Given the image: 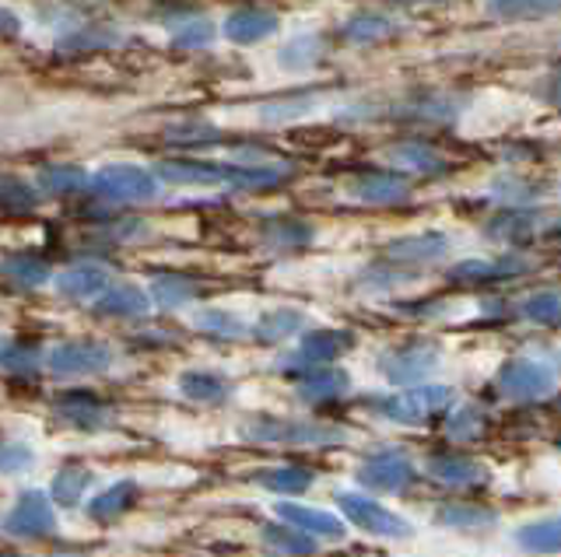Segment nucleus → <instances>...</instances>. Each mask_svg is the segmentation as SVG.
Returning a JSON list of instances; mask_svg holds the SVG:
<instances>
[{
  "label": "nucleus",
  "mask_w": 561,
  "mask_h": 557,
  "mask_svg": "<svg viewBox=\"0 0 561 557\" xmlns=\"http://www.w3.org/2000/svg\"><path fill=\"white\" fill-rule=\"evenodd\" d=\"M88 469L81 466H64L57 477H53V487H49V495L57 504H64V509H70V504H78L81 495H84V487H88Z\"/></svg>",
  "instance_id": "nucleus-29"
},
{
  "label": "nucleus",
  "mask_w": 561,
  "mask_h": 557,
  "mask_svg": "<svg viewBox=\"0 0 561 557\" xmlns=\"http://www.w3.org/2000/svg\"><path fill=\"white\" fill-rule=\"evenodd\" d=\"M271 32H277V19L271 11H260V8H242L236 14H228V22H225V36L236 43H260V39H267Z\"/></svg>",
  "instance_id": "nucleus-13"
},
{
  "label": "nucleus",
  "mask_w": 561,
  "mask_h": 557,
  "mask_svg": "<svg viewBox=\"0 0 561 557\" xmlns=\"http://www.w3.org/2000/svg\"><path fill=\"white\" fill-rule=\"evenodd\" d=\"M113 347L110 344H95V340H70L53 347L46 364L53 375H92L113 364Z\"/></svg>",
  "instance_id": "nucleus-3"
},
{
  "label": "nucleus",
  "mask_w": 561,
  "mask_h": 557,
  "mask_svg": "<svg viewBox=\"0 0 561 557\" xmlns=\"http://www.w3.org/2000/svg\"><path fill=\"white\" fill-rule=\"evenodd\" d=\"M446 250H449L446 235H421V239L393 242V246L386 250V256H390V259H411V264H417V259H438Z\"/></svg>",
  "instance_id": "nucleus-22"
},
{
  "label": "nucleus",
  "mask_w": 561,
  "mask_h": 557,
  "mask_svg": "<svg viewBox=\"0 0 561 557\" xmlns=\"http://www.w3.org/2000/svg\"><path fill=\"white\" fill-rule=\"evenodd\" d=\"M298 329H302V316L291 309H280V312H263L260 323L253 326V337L271 344V340H285V337L298 334Z\"/></svg>",
  "instance_id": "nucleus-27"
},
{
  "label": "nucleus",
  "mask_w": 561,
  "mask_h": 557,
  "mask_svg": "<svg viewBox=\"0 0 561 557\" xmlns=\"http://www.w3.org/2000/svg\"><path fill=\"white\" fill-rule=\"evenodd\" d=\"M4 557H18V554H4Z\"/></svg>",
  "instance_id": "nucleus-44"
},
{
  "label": "nucleus",
  "mask_w": 561,
  "mask_h": 557,
  "mask_svg": "<svg viewBox=\"0 0 561 557\" xmlns=\"http://www.w3.org/2000/svg\"><path fill=\"white\" fill-rule=\"evenodd\" d=\"M438 361V347L425 344V340H411L397 347V351L382 355V375L390 382H417L421 375H428Z\"/></svg>",
  "instance_id": "nucleus-8"
},
{
  "label": "nucleus",
  "mask_w": 561,
  "mask_h": 557,
  "mask_svg": "<svg viewBox=\"0 0 561 557\" xmlns=\"http://www.w3.org/2000/svg\"><path fill=\"white\" fill-rule=\"evenodd\" d=\"M4 526H8L11 536H49L53 530H57L49 498L39 495V491L25 495L22 501H18V509L8 515Z\"/></svg>",
  "instance_id": "nucleus-10"
},
{
  "label": "nucleus",
  "mask_w": 561,
  "mask_h": 557,
  "mask_svg": "<svg viewBox=\"0 0 561 557\" xmlns=\"http://www.w3.org/2000/svg\"><path fill=\"white\" fill-rule=\"evenodd\" d=\"M351 189H355V197H362L368 204H393V200L408 197V183L393 176V172H373V176L358 179Z\"/></svg>",
  "instance_id": "nucleus-19"
},
{
  "label": "nucleus",
  "mask_w": 561,
  "mask_h": 557,
  "mask_svg": "<svg viewBox=\"0 0 561 557\" xmlns=\"http://www.w3.org/2000/svg\"><path fill=\"white\" fill-rule=\"evenodd\" d=\"M523 264H516V259H508V264H481V259H470V264H460L449 277L453 281H470V285H481V281H495V277H508V274H519Z\"/></svg>",
  "instance_id": "nucleus-31"
},
{
  "label": "nucleus",
  "mask_w": 561,
  "mask_h": 557,
  "mask_svg": "<svg viewBox=\"0 0 561 557\" xmlns=\"http://www.w3.org/2000/svg\"><path fill=\"white\" fill-rule=\"evenodd\" d=\"M4 277L18 288H39L49 281V267L39 256H8L4 264Z\"/></svg>",
  "instance_id": "nucleus-28"
},
{
  "label": "nucleus",
  "mask_w": 561,
  "mask_h": 557,
  "mask_svg": "<svg viewBox=\"0 0 561 557\" xmlns=\"http://www.w3.org/2000/svg\"><path fill=\"white\" fill-rule=\"evenodd\" d=\"M523 316L540 326H561V291H540L523 302Z\"/></svg>",
  "instance_id": "nucleus-32"
},
{
  "label": "nucleus",
  "mask_w": 561,
  "mask_h": 557,
  "mask_svg": "<svg viewBox=\"0 0 561 557\" xmlns=\"http://www.w3.org/2000/svg\"><path fill=\"white\" fill-rule=\"evenodd\" d=\"M210 39H215V25L210 22H190L183 25L180 32H175V46H207Z\"/></svg>",
  "instance_id": "nucleus-39"
},
{
  "label": "nucleus",
  "mask_w": 561,
  "mask_h": 557,
  "mask_svg": "<svg viewBox=\"0 0 561 557\" xmlns=\"http://www.w3.org/2000/svg\"><path fill=\"white\" fill-rule=\"evenodd\" d=\"M39 183H43L46 194L67 197V194H78V189L84 186V172L75 165H53V169H43Z\"/></svg>",
  "instance_id": "nucleus-33"
},
{
  "label": "nucleus",
  "mask_w": 561,
  "mask_h": 557,
  "mask_svg": "<svg viewBox=\"0 0 561 557\" xmlns=\"http://www.w3.org/2000/svg\"><path fill=\"white\" fill-rule=\"evenodd\" d=\"M271 242H277V246H302V242H309V224H298V221H277L267 229Z\"/></svg>",
  "instance_id": "nucleus-38"
},
{
  "label": "nucleus",
  "mask_w": 561,
  "mask_h": 557,
  "mask_svg": "<svg viewBox=\"0 0 561 557\" xmlns=\"http://www.w3.org/2000/svg\"><path fill=\"white\" fill-rule=\"evenodd\" d=\"M180 390L190 396V399H201V404H218V399H225L228 393H232V386H228V379L215 375V372H186L180 379Z\"/></svg>",
  "instance_id": "nucleus-24"
},
{
  "label": "nucleus",
  "mask_w": 561,
  "mask_h": 557,
  "mask_svg": "<svg viewBox=\"0 0 561 557\" xmlns=\"http://www.w3.org/2000/svg\"><path fill=\"white\" fill-rule=\"evenodd\" d=\"M558 449H561V442H558Z\"/></svg>",
  "instance_id": "nucleus-45"
},
{
  "label": "nucleus",
  "mask_w": 561,
  "mask_h": 557,
  "mask_svg": "<svg viewBox=\"0 0 561 557\" xmlns=\"http://www.w3.org/2000/svg\"><path fill=\"white\" fill-rule=\"evenodd\" d=\"M495 386L508 399H537V396H548L554 390V372L540 361L519 358V361L502 364Z\"/></svg>",
  "instance_id": "nucleus-4"
},
{
  "label": "nucleus",
  "mask_w": 561,
  "mask_h": 557,
  "mask_svg": "<svg viewBox=\"0 0 561 557\" xmlns=\"http://www.w3.org/2000/svg\"><path fill=\"white\" fill-rule=\"evenodd\" d=\"M351 386V379L344 369H312L298 379V396L309 404H323V399H337Z\"/></svg>",
  "instance_id": "nucleus-15"
},
{
  "label": "nucleus",
  "mask_w": 561,
  "mask_h": 557,
  "mask_svg": "<svg viewBox=\"0 0 561 557\" xmlns=\"http://www.w3.org/2000/svg\"><path fill=\"white\" fill-rule=\"evenodd\" d=\"M397 162H408L411 169H438V159L432 151H425V148H417V144H411V148H400L397 154H393Z\"/></svg>",
  "instance_id": "nucleus-41"
},
{
  "label": "nucleus",
  "mask_w": 561,
  "mask_h": 557,
  "mask_svg": "<svg viewBox=\"0 0 561 557\" xmlns=\"http://www.w3.org/2000/svg\"><path fill=\"white\" fill-rule=\"evenodd\" d=\"M414 477V466L408 456H400V452H379V456L365 460L362 469H358V480L365 487H373V491H403V487L411 484Z\"/></svg>",
  "instance_id": "nucleus-9"
},
{
  "label": "nucleus",
  "mask_w": 561,
  "mask_h": 557,
  "mask_svg": "<svg viewBox=\"0 0 561 557\" xmlns=\"http://www.w3.org/2000/svg\"><path fill=\"white\" fill-rule=\"evenodd\" d=\"M151 291H154V302L165 305V309H180L186 305L190 299H197V281L193 277H183V274H158L151 281Z\"/></svg>",
  "instance_id": "nucleus-21"
},
{
  "label": "nucleus",
  "mask_w": 561,
  "mask_h": 557,
  "mask_svg": "<svg viewBox=\"0 0 561 557\" xmlns=\"http://www.w3.org/2000/svg\"><path fill=\"white\" fill-rule=\"evenodd\" d=\"M245 439L256 442H291V445H330L344 442V431L337 428H320L309 421H277V417H256L242 428Z\"/></svg>",
  "instance_id": "nucleus-2"
},
{
  "label": "nucleus",
  "mask_w": 561,
  "mask_h": 557,
  "mask_svg": "<svg viewBox=\"0 0 561 557\" xmlns=\"http://www.w3.org/2000/svg\"><path fill=\"white\" fill-rule=\"evenodd\" d=\"M351 344H355V337L347 329H316L298 344V361H333L351 351Z\"/></svg>",
  "instance_id": "nucleus-16"
},
{
  "label": "nucleus",
  "mask_w": 561,
  "mask_h": 557,
  "mask_svg": "<svg viewBox=\"0 0 561 557\" xmlns=\"http://www.w3.org/2000/svg\"><path fill=\"white\" fill-rule=\"evenodd\" d=\"M158 176L169 183H197V186H215V183H250V165H210V162H162Z\"/></svg>",
  "instance_id": "nucleus-7"
},
{
  "label": "nucleus",
  "mask_w": 561,
  "mask_h": 557,
  "mask_svg": "<svg viewBox=\"0 0 561 557\" xmlns=\"http://www.w3.org/2000/svg\"><path fill=\"white\" fill-rule=\"evenodd\" d=\"M341 509L344 515L362 526L365 533H376V536H411V522L400 519L397 512L382 509L379 501L373 498H362V495H341Z\"/></svg>",
  "instance_id": "nucleus-6"
},
{
  "label": "nucleus",
  "mask_w": 561,
  "mask_h": 557,
  "mask_svg": "<svg viewBox=\"0 0 561 557\" xmlns=\"http://www.w3.org/2000/svg\"><path fill=\"white\" fill-rule=\"evenodd\" d=\"M35 364H39V347H25V344H11L4 351V369L11 375H25V372H35Z\"/></svg>",
  "instance_id": "nucleus-36"
},
{
  "label": "nucleus",
  "mask_w": 561,
  "mask_h": 557,
  "mask_svg": "<svg viewBox=\"0 0 561 557\" xmlns=\"http://www.w3.org/2000/svg\"><path fill=\"white\" fill-rule=\"evenodd\" d=\"M386 32H390V25H386V22H379V19H365V22H355V28H351V39L368 43V39L386 36Z\"/></svg>",
  "instance_id": "nucleus-42"
},
{
  "label": "nucleus",
  "mask_w": 561,
  "mask_h": 557,
  "mask_svg": "<svg viewBox=\"0 0 561 557\" xmlns=\"http://www.w3.org/2000/svg\"><path fill=\"white\" fill-rule=\"evenodd\" d=\"M28 463H32V456H28L25 445H8L4 449V469H8V474H14L18 466H28Z\"/></svg>",
  "instance_id": "nucleus-43"
},
{
  "label": "nucleus",
  "mask_w": 561,
  "mask_h": 557,
  "mask_svg": "<svg viewBox=\"0 0 561 557\" xmlns=\"http://www.w3.org/2000/svg\"><path fill=\"white\" fill-rule=\"evenodd\" d=\"M256 484L271 487V491H306V487L312 484V474L302 466H271V469H256L253 474Z\"/></svg>",
  "instance_id": "nucleus-26"
},
{
  "label": "nucleus",
  "mask_w": 561,
  "mask_h": 557,
  "mask_svg": "<svg viewBox=\"0 0 561 557\" xmlns=\"http://www.w3.org/2000/svg\"><path fill=\"white\" fill-rule=\"evenodd\" d=\"M263 544L280 550V554H295V557H306V554H316V539L298 530V526H263Z\"/></svg>",
  "instance_id": "nucleus-25"
},
{
  "label": "nucleus",
  "mask_w": 561,
  "mask_h": 557,
  "mask_svg": "<svg viewBox=\"0 0 561 557\" xmlns=\"http://www.w3.org/2000/svg\"><path fill=\"white\" fill-rule=\"evenodd\" d=\"M558 11L561 0H491V14H502V19H543Z\"/></svg>",
  "instance_id": "nucleus-30"
},
{
  "label": "nucleus",
  "mask_w": 561,
  "mask_h": 557,
  "mask_svg": "<svg viewBox=\"0 0 561 557\" xmlns=\"http://www.w3.org/2000/svg\"><path fill=\"white\" fill-rule=\"evenodd\" d=\"M438 522L443 526H460V530H484L495 522L488 509H473V504H446L443 512H438Z\"/></svg>",
  "instance_id": "nucleus-34"
},
{
  "label": "nucleus",
  "mask_w": 561,
  "mask_h": 557,
  "mask_svg": "<svg viewBox=\"0 0 561 557\" xmlns=\"http://www.w3.org/2000/svg\"><path fill=\"white\" fill-rule=\"evenodd\" d=\"M53 410H57L67 425H78V428H102L105 417H110V410H105L92 393H67Z\"/></svg>",
  "instance_id": "nucleus-18"
},
{
  "label": "nucleus",
  "mask_w": 561,
  "mask_h": 557,
  "mask_svg": "<svg viewBox=\"0 0 561 557\" xmlns=\"http://www.w3.org/2000/svg\"><path fill=\"white\" fill-rule=\"evenodd\" d=\"M57 288L60 294H67V299H75V302H88V299H102L105 291H110V270L105 267H92V264H84V267H70L57 277Z\"/></svg>",
  "instance_id": "nucleus-11"
},
{
  "label": "nucleus",
  "mask_w": 561,
  "mask_h": 557,
  "mask_svg": "<svg viewBox=\"0 0 561 557\" xmlns=\"http://www.w3.org/2000/svg\"><path fill=\"white\" fill-rule=\"evenodd\" d=\"M92 189L102 200H116V204L148 200V197H154V176L137 165H110L92 179Z\"/></svg>",
  "instance_id": "nucleus-5"
},
{
  "label": "nucleus",
  "mask_w": 561,
  "mask_h": 557,
  "mask_svg": "<svg viewBox=\"0 0 561 557\" xmlns=\"http://www.w3.org/2000/svg\"><path fill=\"white\" fill-rule=\"evenodd\" d=\"M453 404V390L446 386H421L411 393H397V396H379L368 404V410L379 417H390L397 425H417L432 417L435 410H446Z\"/></svg>",
  "instance_id": "nucleus-1"
},
{
  "label": "nucleus",
  "mask_w": 561,
  "mask_h": 557,
  "mask_svg": "<svg viewBox=\"0 0 561 557\" xmlns=\"http://www.w3.org/2000/svg\"><path fill=\"white\" fill-rule=\"evenodd\" d=\"M193 323H197V329H204V334H215L221 340H232L245 329L242 320H236L232 312H221V309H204Z\"/></svg>",
  "instance_id": "nucleus-35"
},
{
  "label": "nucleus",
  "mask_w": 561,
  "mask_h": 557,
  "mask_svg": "<svg viewBox=\"0 0 561 557\" xmlns=\"http://www.w3.org/2000/svg\"><path fill=\"white\" fill-rule=\"evenodd\" d=\"M35 207V194L25 186V183H18L14 176L4 179V211L8 214H25Z\"/></svg>",
  "instance_id": "nucleus-37"
},
{
  "label": "nucleus",
  "mask_w": 561,
  "mask_h": 557,
  "mask_svg": "<svg viewBox=\"0 0 561 557\" xmlns=\"http://www.w3.org/2000/svg\"><path fill=\"white\" fill-rule=\"evenodd\" d=\"M148 294L137 285H113L110 291L95 302L99 316H116V320H134V316H148Z\"/></svg>",
  "instance_id": "nucleus-12"
},
{
  "label": "nucleus",
  "mask_w": 561,
  "mask_h": 557,
  "mask_svg": "<svg viewBox=\"0 0 561 557\" xmlns=\"http://www.w3.org/2000/svg\"><path fill=\"white\" fill-rule=\"evenodd\" d=\"M446 431H449V439H473V434L481 431V414L478 410H460L446 425Z\"/></svg>",
  "instance_id": "nucleus-40"
},
{
  "label": "nucleus",
  "mask_w": 561,
  "mask_h": 557,
  "mask_svg": "<svg viewBox=\"0 0 561 557\" xmlns=\"http://www.w3.org/2000/svg\"><path fill=\"white\" fill-rule=\"evenodd\" d=\"M280 519L288 522V526H298L306 533H316V536H344V522L330 512H320V509H306V504H277Z\"/></svg>",
  "instance_id": "nucleus-17"
},
{
  "label": "nucleus",
  "mask_w": 561,
  "mask_h": 557,
  "mask_svg": "<svg viewBox=\"0 0 561 557\" xmlns=\"http://www.w3.org/2000/svg\"><path fill=\"white\" fill-rule=\"evenodd\" d=\"M516 544L530 554H561V515L540 519L516 533Z\"/></svg>",
  "instance_id": "nucleus-20"
},
{
  "label": "nucleus",
  "mask_w": 561,
  "mask_h": 557,
  "mask_svg": "<svg viewBox=\"0 0 561 557\" xmlns=\"http://www.w3.org/2000/svg\"><path fill=\"white\" fill-rule=\"evenodd\" d=\"M134 501H137V480H119V484L110 487V491H102L92 501V519H99V522L116 519V515L127 512Z\"/></svg>",
  "instance_id": "nucleus-23"
},
{
  "label": "nucleus",
  "mask_w": 561,
  "mask_h": 557,
  "mask_svg": "<svg viewBox=\"0 0 561 557\" xmlns=\"http://www.w3.org/2000/svg\"><path fill=\"white\" fill-rule=\"evenodd\" d=\"M428 477L438 484H453V487H467V484H484L488 469L481 463H473L467 456H432L428 460Z\"/></svg>",
  "instance_id": "nucleus-14"
}]
</instances>
